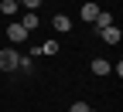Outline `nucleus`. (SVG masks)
Returning <instances> with one entry per match:
<instances>
[{"label": "nucleus", "instance_id": "f257e3e1", "mask_svg": "<svg viewBox=\"0 0 123 112\" xmlns=\"http://www.w3.org/2000/svg\"><path fill=\"white\" fill-rule=\"evenodd\" d=\"M17 61H21L17 48H4L0 51V71H17Z\"/></svg>", "mask_w": 123, "mask_h": 112}, {"label": "nucleus", "instance_id": "f03ea898", "mask_svg": "<svg viewBox=\"0 0 123 112\" xmlns=\"http://www.w3.org/2000/svg\"><path fill=\"white\" fill-rule=\"evenodd\" d=\"M7 41H10V44H21V41H27V31L21 27V21H10V24H7Z\"/></svg>", "mask_w": 123, "mask_h": 112}, {"label": "nucleus", "instance_id": "7ed1b4c3", "mask_svg": "<svg viewBox=\"0 0 123 112\" xmlns=\"http://www.w3.org/2000/svg\"><path fill=\"white\" fill-rule=\"evenodd\" d=\"M99 37H103L106 44H120V37H123V31H120L116 24H110V27H103V31H99Z\"/></svg>", "mask_w": 123, "mask_h": 112}, {"label": "nucleus", "instance_id": "20e7f679", "mask_svg": "<svg viewBox=\"0 0 123 112\" xmlns=\"http://www.w3.org/2000/svg\"><path fill=\"white\" fill-rule=\"evenodd\" d=\"M110 24H116L110 10H99V14H96V21H92V27H96V31H103V27H110Z\"/></svg>", "mask_w": 123, "mask_h": 112}, {"label": "nucleus", "instance_id": "39448f33", "mask_svg": "<svg viewBox=\"0 0 123 112\" xmlns=\"http://www.w3.org/2000/svg\"><path fill=\"white\" fill-rule=\"evenodd\" d=\"M21 27L27 31V34H31V31H38V14H34V10H24V17H21Z\"/></svg>", "mask_w": 123, "mask_h": 112}, {"label": "nucleus", "instance_id": "423d86ee", "mask_svg": "<svg viewBox=\"0 0 123 112\" xmlns=\"http://www.w3.org/2000/svg\"><path fill=\"white\" fill-rule=\"evenodd\" d=\"M89 68H92V75H99V78H103V75H110V61H106V58H92V65H89Z\"/></svg>", "mask_w": 123, "mask_h": 112}, {"label": "nucleus", "instance_id": "0eeeda50", "mask_svg": "<svg viewBox=\"0 0 123 112\" xmlns=\"http://www.w3.org/2000/svg\"><path fill=\"white\" fill-rule=\"evenodd\" d=\"M96 14H99V7H96V4H82V10H79V17H82L86 24H92V21H96Z\"/></svg>", "mask_w": 123, "mask_h": 112}, {"label": "nucleus", "instance_id": "6e6552de", "mask_svg": "<svg viewBox=\"0 0 123 112\" xmlns=\"http://www.w3.org/2000/svg\"><path fill=\"white\" fill-rule=\"evenodd\" d=\"M17 0H0V14H4V17H14V14H17Z\"/></svg>", "mask_w": 123, "mask_h": 112}, {"label": "nucleus", "instance_id": "1a4fd4ad", "mask_svg": "<svg viewBox=\"0 0 123 112\" xmlns=\"http://www.w3.org/2000/svg\"><path fill=\"white\" fill-rule=\"evenodd\" d=\"M51 27H55V31H62V34H65V31L72 27V21L65 17V14H55V21H51Z\"/></svg>", "mask_w": 123, "mask_h": 112}, {"label": "nucleus", "instance_id": "9d476101", "mask_svg": "<svg viewBox=\"0 0 123 112\" xmlns=\"http://www.w3.org/2000/svg\"><path fill=\"white\" fill-rule=\"evenodd\" d=\"M41 54H58V44H55V41H44V44H41Z\"/></svg>", "mask_w": 123, "mask_h": 112}, {"label": "nucleus", "instance_id": "9b49d317", "mask_svg": "<svg viewBox=\"0 0 123 112\" xmlns=\"http://www.w3.org/2000/svg\"><path fill=\"white\" fill-rule=\"evenodd\" d=\"M17 4H21L24 10H38V7H41V0H17Z\"/></svg>", "mask_w": 123, "mask_h": 112}, {"label": "nucleus", "instance_id": "f8f14e48", "mask_svg": "<svg viewBox=\"0 0 123 112\" xmlns=\"http://www.w3.org/2000/svg\"><path fill=\"white\" fill-rule=\"evenodd\" d=\"M68 112H96V109H89L86 102H72V109H68Z\"/></svg>", "mask_w": 123, "mask_h": 112}]
</instances>
